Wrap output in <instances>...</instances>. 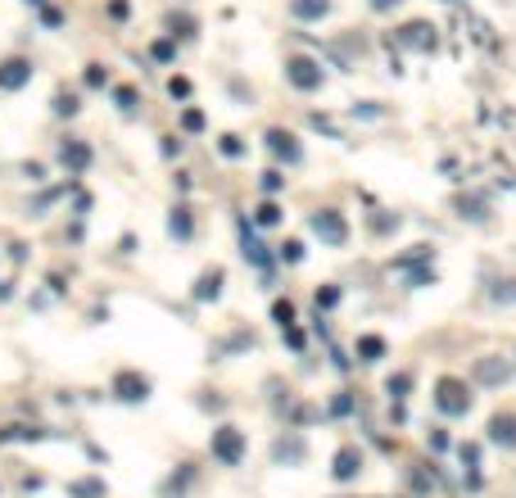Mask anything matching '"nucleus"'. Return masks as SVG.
<instances>
[{
  "mask_svg": "<svg viewBox=\"0 0 516 498\" xmlns=\"http://www.w3.org/2000/svg\"><path fill=\"white\" fill-rule=\"evenodd\" d=\"M358 354L367 358V363H376L380 354H385V340H376V335H362V344H358Z\"/></svg>",
  "mask_w": 516,
  "mask_h": 498,
  "instance_id": "nucleus-8",
  "label": "nucleus"
},
{
  "mask_svg": "<svg viewBox=\"0 0 516 498\" xmlns=\"http://www.w3.org/2000/svg\"><path fill=\"white\" fill-rule=\"evenodd\" d=\"M358 471H362V453H358V448H353V444L335 448V462H330V476H335V480L344 484V480H353V476H358Z\"/></svg>",
  "mask_w": 516,
  "mask_h": 498,
  "instance_id": "nucleus-4",
  "label": "nucleus"
},
{
  "mask_svg": "<svg viewBox=\"0 0 516 498\" xmlns=\"http://www.w3.org/2000/svg\"><path fill=\"white\" fill-rule=\"evenodd\" d=\"M471 403H475V398H471V385H466V381H458V376H439L435 381V408L444 417L458 421V417L471 413Z\"/></svg>",
  "mask_w": 516,
  "mask_h": 498,
  "instance_id": "nucleus-1",
  "label": "nucleus"
},
{
  "mask_svg": "<svg viewBox=\"0 0 516 498\" xmlns=\"http://www.w3.org/2000/svg\"><path fill=\"white\" fill-rule=\"evenodd\" d=\"M114 394H118V398H127V403H136V398L150 394V381L136 376V371H118V376H114Z\"/></svg>",
  "mask_w": 516,
  "mask_h": 498,
  "instance_id": "nucleus-5",
  "label": "nucleus"
},
{
  "mask_svg": "<svg viewBox=\"0 0 516 498\" xmlns=\"http://www.w3.org/2000/svg\"><path fill=\"white\" fill-rule=\"evenodd\" d=\"M213 457H217V462H227V467H236L244 457V435L236 426H217L213 430Z\"/></svg>",
  "mask_w": 516,
  "mask_h": 498,
  "instance_id": "nucleus-3",
  "label": "nucleus"
},
{
  "mask_svg": "<svg viewBox=\"0 0 516 498\" xmlns=\"http://www.w3.org/2000/svg\"><path fill=\"white\" fill-rule=\"evenodd\" d=\"M313 227H317V231H322V235H326V240H335V245L344 240V222H335V218H317V222H313Z\"/></svg>",
  "mask_w": 516,
  "mask_h": 498,
  "instance_id": "nucleus-7",
  "label": "nucleus"
},
{
  "mask_svg": "<svg viewBox=\"0 0 516 498\" xmlns=\"http://www.w3.org/2000/svg\"><path fill=\"white\" fill-rule=\"evenodd\" d=\"M412 390V376H408V371H403V376H394V381H389V394H394V398H403V394H408Z\"/></svg>",
  "mask_w": 516,
  "mask_h": 498,
  "instance_id": "nucleus-9",
  "label": "nucleus"
},
{
  "mask_svg": "<svg viewBox=\"0 0 516 498\" xmlns=\"http://www.w3.org/2000/svg\"><path fill=\"white\" fill-rule=\"evenodd\" d=\"M507 376L512 371H507V363H498V358H480V363H475V381L480 385H502Z\"/></svg>",
  "mask_w": 516,
  "mask_h": 498,
  "instance_id": "nucleus-6",
  "label": "nucleus"
},
{
  "mask_svg": "<svg viewBox=\"0 0 516 498\" xmlns=\"http://www.w3.org/2000/svg\"><path fill=\"white\" fill-rule=\"evenodd\" d=\"M453 440H448V435L444 430H435V435H430V448H435V453H444V448H448Z\"/></svg>",
  "mask_w": 516,
  "mask_h": 498,
  "instance_id": "nucleus-10",
  "label": "nucleus"
},
{
  "mask_svg": "<svg viewBox=\"0 0 516 498\" xmlns=\"http://www.w3.org/2000/svg\"><path fill=\"white\" fill-rule=\"evenodd\" d=\"M485 440L494 448H502V453H512V448H516V413H512V408H502V413H494L485 421Z\"/></svg>",
  "mask_w": 516,
  "mask_h": 498,
  "instance_id": "nucleus-2",
  "label": "nucleus"
}]
</instances>
